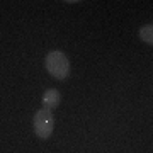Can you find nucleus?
<instances>
[{
	"label": "nucleus",
	"instance_id": "nucleus-3",
	"mask_svg": "<svg viewBox=\"0 0 153 153\" xmlns=\"http://www.w3.org/2000/svg\"><path fill=\"white\" fill-rule=\"evenodd\" d=\"M41 102H43V107L44 109H55L58 107L61 102V94L60 90H56V88H48V90H44L43 97H41Z\"/></svg>",
	"mask_w": 153,
	"mask_h": 153
},
{
	"label": "nucleus",
	"instance_id": "nucleus-2",
	"mask_svg": "<svg viewBox=\"0 0 153 153\" xmlns=\"http://www.w3.org/2000/svg\"><path fill=\"white\" fill-rule=\"evenodd\" d=\"M33 126H34V133L39 140H48L51 134H53V129H55V116L49 109H41L36 111L33 119Z\"/></svg>",
	"mask_w": 153,
	"mask_h": 153
},
{
	"label": "nucleus",
	"instance_id": "nucleus-4",
	"mask_svg": "<svg viewBox=\"0 0 153 153\" xmlns=\"http://www.w3.org/2000/svg\"><path fill=\"white\" fill-rule=\"evenodd\" d=\"M138 36H140V39H141L143 43H146V44L152 46V44H153V24H152V22L141 26L140 31H138Z\"/></svg>",
	"mask_w": 153,
	"mask_h": 153
},
{
	"label": "nucleus",
	"instance_id": "nucleus-1",
	"mask_svg": "<svg viewBox=\"0 0 153 153\" xmlns=\"http://www.w3.org/2000/svg\"><path fill=\"white\" fill-rule=\"evenodd\" d=\"M44 68L55 80H65L70 75V60L63 51L55 49V51H49L46 55Z\"/></svg>",
	"mask_w": 153,
	"mask_h": 153
}]
</instances>
